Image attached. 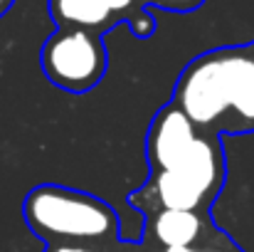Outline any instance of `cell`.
Returning a JSON list of instances; mask_svg holds the SVG:
<instances>
[{
  "instance_id": "1",
  "label": "cell",
  "mask_w": 254,
  "mask_h": 252,
  "mask_svg": "<svg viewBox=\"0 0 254 252\" xmlns=\"http://www.w3.org/2000/svg\"><path fill=\"white\" fill-rule=\"evenodd\" d=\"M146 154L151 180L133 195H146L158 210L205 213L225 183V151L220 136L195 129V124L173 104L156 111Z\"/></svg>"
},
{
  "instance_id": "2",
  "label": "cell",
  "mask_w": 254,
  "mask_h": 252,
  "mask_svg": "<svg viewBox=\"0 0 254 252\" xmlns=\"http://www.w3.org/2000/svg\"><path fill=\"white\" fill-rule=\"evenodd\" d=\"M170 104L210 136L254 131V40L192 57L173 84Z\"/></svg>"
},
{
  "instance_id": "3",
  "label": "cell",
  "mask_w": 254,
  "mask_h": 252,
  "mask_svg": "<svg viewBox=\"0 0 254 252\" xmlns=\"http://www.w3.org/2000/svg\"><path fill=\"white\" fill-rule=\"evenodd\" d=\"M22 218L35 238L50 245L114 243L119 238V218L106 200L57 183L35 185L22 200Z\"/></svg>"
},
{
  "instance_id": "4",
  "label": "cell",
  "mask_w": 254,
  "mask_h": 252,
  "mask_svg": "<svg viewBox=\"0 0 254 252\" xmlns=\"http://www.w3.org/2000/svg\"><path fill=\"white\" fill-rule=\"evenodd\" d=\"M40 67L50 82L69 94L91 91L109 67L104 37L82 27H57L40 50Z\"/></svg>"
},
{
  "instance_id": "5",
  "label": "cell",
  "mask_w": 254,
  "mask_h": 252,
  "mask_svg": "<svg viewBox=\"0 0 254 252\" xmlns=\"http://www.w3.org/2000/svg\"><path fill=\"white\" fill-rule=\"evenodd\" d=\"M50 15L57 27H82L104 35L114 25L126 22L141 40L156 30V17L143 0H50Z\"/></svg>"
},
{
  "instance_id": "6",
  "label": "cell",
  "mask_w": 254,
  "mask_h": 252,
  "mask_svg": "<svg viewBox=\"0 0 254 252\" xmlns=\"http://www.w3.org/2000/svg\"><path fill=\"white\" fill-rule=\"evenodd\" d=\"M205 233L202 213L192 210H156L151 215V235L163 250L197 248Z\"/></svg>"
},
{
  "instance_id": "7",
  "label": "cell",
  "mask_w": 254,
  "mask_h": 252,
  "mask_svg": "<svg viewBox=\"0 0 254 252\" xmlns=\"http://www.w3.org/2000/svg\"><path fill=\"white\" fill-rule=\"evenodd\" d=\"M205 0H143V5H158L163 10L170 12H190V10H197Z\"/></svg>"
},
{
  "instance_id": "8",
  "label": "cell",
  "mask_w": 254,
  "mask_h": 252,
  "mask_svg": "<svg viewBox=\"0 0 254 252\" xmlns=\"http://www.w3.org/2000/svg\"><path fill=\"white\" fill-rule=\"evenodd\" d=\"M183 252H242L240 248H235L232 243H225V245H197V248H190V250H183Z\"/></svg>"
},
{
  "instance_id": "9",
  "label": "cell",
  "mask_w": 254,
  "mask_h": 252,
  "mask_svg": "<svg viewBox=\"0 0 254 252\" xmlns=\"http://www.w3.org/2000/svg\"><path fill=\"white\" fill-rule=\"evenodd\" d=\"M47 252H96L86 245H52Z\"/></svg>"
},
{
  "instance_id": "10",
  "label": "cell",
  "mask_w": 254,
  "mask_h": 252,
  "mask_svg": "<svg viewBox=\"0 0 254 252\" xmlns=\"http://www.w3.org/2000/svg\"><path fill=\"white\" fill-rule=\"evenodd\" d=\"M12 2H15V0H0V17H2V15H5L10 7H12Z\"/></svg>"
},
{
  "instance_id": "11",
  "label": "cell",
  "mask_w": 254,
  "mask_h": 252,
  "mask_svg": "<svg viewBox=\"0 0 254 252\" xmlns=\"http://www.w3.org/2000/svg\"><path fill=\"white\" fill-rule=\"evenodd\" d=\"M163 252H183V250H163Z\"/></svg>"
}]
</instances>
